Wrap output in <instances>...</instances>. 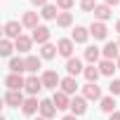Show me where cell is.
<instances>
[{
  "label": "cell",
  "instance_id": "obj_1",
  "mask_svg": "<svg viewBox=\"0 0 120 120\" xmlns=\"http://www.w3.org/2000/svg\"><path fill=\"white\" fill-rule=\"evenodd\" d=\"M21 28H24V24H21V21H7V24L3 26V33H5V38L17 40V38H21V35H24V33H21Z\"/></svg>",
  "mask_w": 120,
  "mask_h": 120
},
{
  "label": "cell",
  "instance_id": "obj_2",
  "mask_svg": "<svg viewBox=\"0 0 120 120\" xmlns=\"http://www.w3.org/2000/svg\"><path fill=\"white\" fill-rule=\"evenodd\" d=\"M24 94L19 92V90H7L5 92V104L10 106V108H19V106H24Z\"/></svg>",
  "mask_w": 120,
  "mask_h": 120
},
{
  "label": "cell",
  "instance_id": "obj_3",
  "mask_svg": "<svg viewBox=\"0 0 120 120\" xmlns=\"http://www.w3.org/2000/svg\"><path fill=\"white\" fill-rule=\"evenodd\" d=\"M5 85H7V90H24L26 87V78L21 75V73H10L7 78H5Z\"/></svg>",
  "mask_w": 120,
  "mask_h": 120
},
{
  "label": "cell",
  "instance_id": "obj_4",
  "mask_svg": "<svg viewBox=\"0 0 120 120\" xmlns=\"http://www.w3.org/2000/svg\"><path fill=\"white\" fill-rule=\"evenodd\" d=\"M40 78H42V85L47 90H54V92H56V85H61V78H59L56 71H45Z\"/></svg>",
  "mask_w": 120,
  "mask_h": 120
},
{
  "label": "cell",
  "instance_id": "obj_5",
  "mask_svg": "<svg viewBox=\"0 0 120 120\" xmlns=\"http://www.w3.org/2000/svg\"><path fill=\"white\" fill-rule=\"evenodd\" d=\"M49 35H52V31H49L47 26H42V24H40V26L33 31V35H31V38H33V42H38V45L42 47V45H47V42H49Z\"/></svg>",
  "mask_w": 120,
  "mask_h": 120
},
{
  "label": "cell",
  "instance_id": "obj_6",
  "mask_svg": "<svg viewBox=\"0 0 120 120\" xmlns=\"http://www.w3.org/2000/svg\"><path fill=\"white\" fill-rule=\"evenodd\" d=\"M42 87H45V85H42V78H38V75H28V78H26V87H24V90L28 92V97H35Z\"/></svg>",
  "mask_w": 120,
  "mask_h": 120
},
{
  "label": "cell",
  "instance_id": "obj_7",
  "mask_svg": "<svg viewBox=\"0 0 120 120\" xmlns=\"http://www.w3.org/2000/svg\"><path fill=\"white\" fill-rule=\"evenodd\" d=\"M82 97L87 101H101V87H97V82H87L82 87Z\"/></svg>",
  "mask_w": 120,
  "mask_h": 120
},
{
  "label": "cell",
  "instance_id": "obj_8",
  "mask_svg": "<svg viewBox=\"0 0 120 120\" xmlns=\"http://www.w3.org/2000/svg\"><path fill=\"white\" fill-rule=\"evenodd\" d=\"M52 101H54L56 111H66V108H71V97H68L66 92H61V90L52 94Z\"/></svg>",
  "mask_w": 120,
  "mask_h": 120
},
{
  "label": "cell",
  "instance_id": "obj_9",
  "mask_svg": "<svg viewBox=\"0 0 120 120\" xmlns=\"http://www.w3.org/2000/svg\"><path fill=\"white\" fill-rule=\"evenodd\" d=\"M56 49H59V54H61V56L71 59V56H73V49H75V42H73L71 38H61V40L56 42Z\"/></svg>",
  "mask_w": 120,
  "mask_h": 120
},
{
  "label": "cell",
  "instance_id": "obj_10",
  "mask_svg": "<svg viewBox=\"0 0 120 120\" xmlns=\"http://www.w3.org/2000/svg\"><path fill=\"white\" fill-rule=\"evenodd\" d=\"M90 33H92L94 40H106V35H108V26H106L104 21H92Z\"/></svg>",
  "mask_w": 120,
  "mask_h": 120
},
{
  "label": "cell",
  "instance_id": "obj_11",
  "mask_svg": "<svg viewBox=\"0 0 120 120\" xmlns=\"http://www.w3.org/2000/svg\"><path fill=\"white\" fill-rule=\"evenodd\" d=\"M66 71H68V75L78 78V75L85 71V66H82V61H80L78 56H71V59H66Z\"/></svg>",
  "mask_w": 120,
  "mask_h": 120
},
{
  "label": "cell",
  "instance_id": "obj_12",
  "mask_svg": "<svg viewBox=\"0 0 120 120\" xmlns=\"http://www.w3.org/2000/svg\"><path fill=\"white\" fill-rule=\"evenodd\" d=\"M104 59H111V61H118V56H120V45L118 42H106L104 49H101Z\"/></svg>",
  "mask_w": 120,
  "mask_h": 120
},
{
  "label": "cell",
  "instance_id": "obj_13",
  "mask_svg": "<svg viewBox=\"0 0 120 120\" xmlns=\"http://www.w3.org/2000/svg\"><path fill=\"white\" fill-rule=\"evenodd\" d=\"M90 28H85V26H75L73 28V33H71V40L73 42H78V45H82V42H87L90 40Z\"/></svg>",
  "mask_w": 120,
  "mask_h": 120
},
{
  "label": "cell",
  "instance_id": "obj_14",
  "mask_svg": "<svg viewBox=\"0 0 120 120\" xmlns=\"http://www.w3.org/2000/svg\"><path fill=\"white\" fill-rule=\"evenodd\" d=\"M21 111H24V115H35V113H40V101H38V97H28V99L24 101Z\"/></svg>",
  "mask_w": 120,
  "mask_h": 120
},
{
  "label": "cell",
  "instance_id": "obj_15",
  "mask_svg": "<svg viewBox=\"0 0 120 120\" xmlns=\"http://www.w3.org/2000/svg\"><path fill=\"white\" fill-rule=\"evenodd\" d=\"M40 115L47 118V120H52V118L56 115V106H54L52 99H42V101H40Z\"/></svg>",
  "mask_w": 120,
  "mask_h": 120
},
{
  "label": "cell",
  "instance_id": "obj_16",
  "mask_svg": "<svg viewBox=\"0 0 120 120\" xmlns=\"http://www.w3.org/2000/svg\"><path fill=\"white\" fill-rule=\"evenodd\" d=\"M87 111V99L85 97H73L71 99V113L73 115H82Z\"/></svg>",
  "mask_w": 120,
  "mask_h": 120
},
{
  "label": "cell",
  "instance_id": "obj_17",
  "mask_svg": "<svg viewBox=\"0 0 120 120\" xmlns=\"http://www.w3.org/2000/svg\"><path fill=\"white\" fill-rule=\"evenodd\" d=\"M59 87H61V92H66V94L71 97V94H75V90H78V80H75L73 75H66V78H61V85H59Z\"/></svg>",
  "mask_w": 120,
  "mask_h": 120
},
{
  "label": "cell",
  "instance_id": "obj_18",
  "mask_svg": "<svg viewBox=\"0 0 120 120\" xmlns=\"http://www.w3.org/2000/svg\"><path fill=\"white\" fill-rule=\"evenodd\" d=\"M99 71H101V75L113 78V73L118 71V64H115V61H111V59H104V61H99Z\"/></svg>",
  "mask_w": 120,
  "mask_h": 120
},
{
  "label": "cell",
  "instance_id": "obj_19",
  "mask_svg": "<svg viewBox=\"0 0 120 120\" xmlns=\"http://www.w3.org/2000/svg\"><path fill=\"white\" fill-rule=\"evenodd\" d=\"M111 17H113V12H111L108 5H97V7H94V19H97V21H104V24H106Z\"/></svg>",
  "mask_w": 120,
  "mask_h": 120
},
{
  "label": "cell",
  "instance_id": "obj_20",
  "mask_svg": "<svg viewBox=\"0 0 120 120\" xmlns=\"http://www.w3.org/2000/svg\"><path fill=\"white\" fill-rule=\"evenodd\" d=\"M21 24H24V28H31V31H35L40 24H38V12H24V17H21Z\"/></svg>",
  "mask_w": 120,
  "mask_h": 120
},
{
  "label": "cell",
  "instance_id": "obj_21",
  "mask_svg": "<svg viewBox=\"0 0 120 120\" xmlns=\"http://www.w3.org/2000/svg\"><path fill=\"white\" fill-rule=\"evenodd\" d=\"M14 47H17V52L26 54V52H31V47H33V38L21 35V38H17V40H14Z\"/></svg>",
  "mask_w": 120,
  "mask_h": 120
},
{
  "label": "cell",
  "instance_id": "obj_22",
  "mask_svg": "<svg viewBox=\"0 0 120 120\" xmlns=\"http://www.w3.org/2000/svg\"><path fill=\"white\" fill-rule=\"evenodd\" d=\"M40 66H42V56H35V54H28L26 56V71L28 73H38Z\"/></svg>",
  "mask_w": 120,
  "mask_h": 120
},
{
  "label": "cell",
  "instance_id": "obj_23",
  "mask_svg": "<svg viewBox=\"0 0 120 120\" xmlns=\"http://www.w3.org/2000/svg\"><path fill=\"white\" fill-rule=\"evenodd\" d=\"M40 17L47 19V21H56V17H59V7H56V5H45V7L40 10Z\"/></svg>",
  "mask_w": 120,
  "mask_h": 120
},
{
  "label": "cell",
  "instance_id": "obj_24",
  "mask_svg": "<svg viewBox=\"0 0 120 120\" xmlns=\"http://www.w3.org/2000/svg\"><path fill=\"white\" fill-rule=\"evenodd\" d=\"M82 75H85V80H87V82H97V80H99V75H101V71H99V66L90 64V66H85Z\"/></svg>",
  "mask_w": 120,
  "mask_h": 120
},
{
  "label": "cell",
  "instance_id": "obj_25",
  "mask_svg": "<svg viewBox=\"0 0 120 120\" xmlns=\"http://www.w3.org/2000/svg\"><path fill=\"white\" fill-rule=\"evenodd\" d=\"M99 108H101L104 113H108V115H111V113H115V97H111V94H108V97H101Z\"/></svg>",
  "mask_w": 120,
  "mask_h": 120
},
{
  "label": "cell",
  "instance_id": "obj_26",
  "mask_svg": "<svg viewBox=\"0 0 120 120\" xmlns=\"http://www.w3.org/2000/svg\"><path fill=\"white\" fill-rule=\"evenodd\" d=\"M24 71H26V59L12 56L10 59V73H24Z\"/></svg>",
  "mask_w": 120,
  "mask_h": 120
},
{
  "label": "cell",
  "instance_id": "obj_27",
  "mask_svg": "<svg viewBox=\"0 0 120 120\" xmlns=\"http://www.w3.org/2000/svg\"><path fill=\"white\" fill-rule=\"evenodd\" d=\"M99 56H104V54H101V49H99L97 45H90V47L85 49V59H87L90 64H97V61H99Z\"/></svg>",
  "mask_w": 120,
  "mask_h": 120
},
{
  "label": "cell",
  "instance_id": "obj_28",
  "mask_svg": "<svg viewBox=\"0 0 120 120\" xmlns=\"http://www.w3.org/2000/svg\"><path fill=\"white\" fill-rule=\"evenodd\" d=\"M56 26H59V28H68V26H73V14H71V12H59Z\"/></svg>",
  "mask_w": 120,
  "mask_h": 120
},
{
  "label": "cell",
  "instance_id": "obj_29",
  "mask_svg": "<svg viewBox=\"0 0 120 120\" xmlns=\"http://www.w3.org/2000/svg\"><path fill=\"white\" fill-rule=\"evenodd\" d=\"M56 54H59V49H56V45H52V42H47V45L40 47V56H42V59H54Z\"/></svg>",
  "mask_w": 120,
  "mask_h": 120
},
{
  "label": "cell",
  "instance_id": "obj_30",
  "mask_svg": "<svg viewBox=\"0 0 120 120\" xmlns=\"http://www.w3.org/2000/svg\"><path fill=\"white\" fill-rule=\"evenodd\" d=\"M14 49H17V47H14V42H12L10 38H3V40H0V54H3V56H10Z\"/></svg>",
  "mask_w": 120,
  "mask_h": 120
},
{
  "label": "cell",
  "instance_id": "obj_31",
  "mask_svg": "<svg viewBox=\"0 0 120 120\" xmlns=\"http://www.w3.org/2000/svg\"><path fill=\"white\" fill-rule=\"evenodd\" d=\"M108 92H111V97H120V78H113V80H111Z\"/></svg>",
  "mask_w": 120,
  "mask_h": 120
},
{
  "label": "cell",
  "instance_id": "obj_32",
  "mask_svg": "<svg viewBox=\"0 0 120 120\" xmlns=\"http://www.w3.org/2000/svg\"><path fill=\"white\" fill-rule=\"evenodd\" d=\"M94 7H97L94 0H80V10L82 12H94Z\"/></svg>",
  "mask_w": 120,
  "mask_h": 120
},
{
  "label": "cell",
  "instance_id": "obj_33",
  "mask_svg": "<svg viewBox=\"0 0 120 120\" xmlns=\"http://www.w3.org/2000/svg\"><path fill=\"white\" fill-rule=\"evenodd\" d=\"M56 7L61 10V12H68L73 7V0H56Z\"/></svg>",
  "mask_w": 120,
  "mask_h": 120
},
{
  "label": "cell",
  "instance_id": "obj_34",
  "mask_svg": "<svg viewBox=\"0 0 120 120\" xmlns=\"http://www.w3.org/2000/svg\"><path fill=\"white\" fill-rule=\"evenodd\" d=\"M31 5H33V7H40V10H42L45 5H49V0H31Z\"/></svg>",
  "mask_w": 120,
  "mask_h": 120
},
{
  "label": "cell",
  "instance_id": "obj_35",
  "mask_svg": "<svg viewBox=\"0 0 120 120\" xmlns=\"http://www.w3.org/2000/svg\"><path fill=\"white\" fill-rule=\"evenodd\" d=\"M104 5H108V7H115V5H120V0H104Z\"/></svg>",
  "mask_w": 120,
  "mask_h": 120
},
{
  "label": "cell",
  "instance_id": "obj_36",
  "mask_svg": "<svg viewBox=\"0 0 120 120\" xmlns=\"http://www.w3.org/2000/svg\"><path fill=\"white\" fill-rule=\"evenodd\" d=\"M108 120H120V111H115V113H111V115H108Z\"/></svg>",
  "mask_w": 120,
  "mask_h": 120
},
{
  "label": "cell",
  "instance_id": "obj_37",
  "mask_svg": "<svg viewBox=\"0 0 120 120\" xmlns=\"http://www.w3.org/2000/svg\"><path fill=\"white\" fill-rule=\"evenodd\" d=\"M61 120H78V115H73V113H71V115H64Z\"/></svg>",
  "mask_w": 120,
  "mask_h": 120
},
{
  "label": "cell",
  "instance_id": "obj_38",
  "mask_svg": "<svg viewBox=\"0 0 120 120\" xmlns=\"http://www.w3.org/2000/svg\"><path fill=\"white\" fill-rule=\"evenodd\" d=\"M115 31H118V33H120V19H118V21H115Z\"/></svg>",
  "mask_w": 120,
  "mask_h": 120
},
{
  "label": "cell",
  "instance_id": "obj_39",
  "mask_svg": "<svg viewBox=\"0 0 120 120\" xmlns=\"http://www.w3.org/2000/svg\"><path fill=\"white\" fill-rule=\"evenodd\" d=\"M115 64H118V71H120V56H118V61H115Z\"/></svg>",
  "mask_w": 120,
  "mask_h": 120
},
{
  "label": "cell",
  "instance_id": "obj_40",
  "mask_svg": "<svg viewBox=\"0 0 120 120\" xmlns=\"http://www.w3.org/2000/svg\"><path fill=\"white\" fill-rule=\"evenodd\" d=\"M35 120H47V118H42V115H40V118H35Z\"/></svg>",
  "mask_w": 120,
  "mask_h": 120
},
{
  "label": "cell",
  "instance_id": "obj_41",
  "mask_svg": "<svg viewBox=\"0 0 120 120\" xmlns=\"http://www.w3.org/2000/svg\"><path fill=\"white\" fill-rule=\"evenodd\" d=\"M118 45H120V40H118Z\"/></svg>",
  "mask_w": 120,
  "mask_h": 120
}]
</instances>
